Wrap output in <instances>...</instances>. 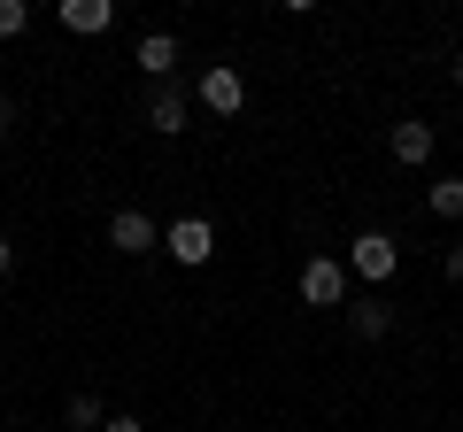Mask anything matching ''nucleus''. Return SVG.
I'll return each mask as SVG.
<instances>
[{"instance_id": "nucleus-1", "label": "nucleus", "mask_w": 463, "mask_h": 432, "mask_svg": "<svg viewBox=\"0 0 463 432\" xmlns=\"http://www.w3.org/2000/svg\"><path fill=\"white\" fill-rule=\"evenodd\" d=\"M109 248L116 255H155V248H163V232H155L147 209H116L109 216Z\"/></svg>"}, {"instance_id": "nucleus-2", "label": "nucleus", "mask_w": 463, "mask_h": 432, "mask_svg": "<svg viewBox=\"0 0 463 432\" xmlns=\"http://www.w3.org/2000/svg\"><path fill=\"white\" fill-rule=\"evenodd\" d=\"M301 301H309V309H340V301H347V270L332 263V255L301 263Z\"/></svg>"}, {"instance_id": "nucleus-3", "label": "nucleus", "mask_w": 463, "mask_h": 432, "mask_svg": "<svg viewBox=\"0 0 463 432\" xmlns=\"http://www.w3.org/2000/svg\"><path fill=\"white\" fill-rule=\"evenodd\" d=\"M163 248H170V263L201 270V263H209V255H216V232H209V224H201V216H178V224H170V239H163Z\"/></svg>"}, {"instance_id": "nucleus-4", "label": "nucleus", "mask_w": 463, "mask_h": 432, "mask_svg": "<svg viewBox=\"0 0 463 432\" xmlns=\"http://www.w3.org/2000/svg\"><path fill=\"white\" fill-rule=\"evenodd\" d=\"M201 108L240 117V108H248V78H240V70H201Z\"/></svg>"}, {"instance_id": "nucleus-5", "label": "nucleus", "mask_w": 463, "mask_h": 432, "mask_svg": "<svg viewBox=\"0 0 463 432\" xmlns=\"http://www.w3.org/2000/svg\"><path fill=\"white\" fill-rule=\"evenodd\" d=\"M394 263H402V255H394V239H386V232H364V239H355V278L386 286V278H394Z\"/></svg>"}, {"instance_id": "nucleus-6", "label": "nucleus", "mask_w": 463, "mask_h": 432, "mask_svg": "<svg viewBox=\"0 0 463 432\" xmlns=\"http://www.w3.org/2000/svg\"><path fill=\"white\" fill-rule=\"evenodd\" d=\"M147 124H155L163 139L185 132V93H178V85H155V93H147Z\"/></svg>"}, {"instance_id": "nucleus-7", "label": "nucleus", "mask_w": 463, "mask_h": 432, "mask_svg": "<svg viewBox=\"0 0 463 432\" xmlns=\"http://www.w3.org/2000/svg\"><path fill=\"white\" fill-rule=\"evenodd\" d=\"M386 147H394V163H410V170H425L432 163V124H394V139H386Z\"/></svg>"}, {"instance_id": "nucleus-8", "label": "nucleus", "mask_w": 463, "mask_h": 432, "mask_svg": "<svg viewBox=\"0 0 463 432\" xmlns=\"http://www.w3.org/2000/svg\"><path fill=\"white\" fill-rule=\"evenodd\" d=\"M62 23L78 39H93V32H109V23H116V0H62Z\"/></svg>"}, {"instance_id": "nucleus-9", "label": "nucleus", "mask_w": 463, "mask_h": 432, "mask_svg": "<svg viewBox=\"0 0 463 432\" xmlns=\"http://www.w3.org/2000/svg\"><path fill=\"white\" fill-rule=\"evenodd\" d=\"M139 70H147L155 85H170V70H178V39H170V32H147V39H139Z\"/></svg>"}, {"instance_id": "nucleus-10", "label": "nucleus", "mask_w": 463, "mask_h": 432, "mask_svg": "<svg viewBox=\"0 0 463 432\" xmlns=\"http://www.w3.org/2000/svg\"><path fill=\"white\" fill-rule=\"evenodd\" d=\"M394 333V309L386 301H355V340H386Z\"/></svg>"}, {"instance_id": "nucleus-11", "label": "nucleus", "mask_w": 463, "mask_h": 432, "mask_svg": "<svg viewBox=\"0 0 463 432\" xmlns=\"http://www.w3.org/2000/svg\"><path fill=\"white\" fill-rule=\"evenodd\" d=\"M432 216H463V178H432Z\"/></svg>"}, {"instance_id": "nucleus-12", "label": "nucleus", "mask_w": 463, "mask_h": 432, "mask_svg": "<svg viewBox=\"0 0 463 432\" xmlns=\"http://www.w3.org/2000/svg\"><path fill=\"white\" fill-rule=\"evenodd\" d=\"M62 417H70L78 432H93V425H100V401H93V394H70V409H62Z\"/></svg>"}, {"instance_id": "nucleus-13", "label": "nucleus", "mask_w": 463, "mask_h": 432, "mask_svg": "<svg viewBox=\"0 0 463 432\" xmlns=\"http://www.w3.org/2000/svg\"><path fill=\"white\" fill-rule=\"evenodd\" d=\"M24 23H32V8H24V0H0V39H16Z\"/></svg>"}, {"instance_id": "nucleus-14", "label": "nucleus", "mask_w": 463, "mask_h": 432, "mask_svg": "<svg viewBox=\"0 0 463 432\" xmlns=\"http://www.w3.org/2000/svg\"><path fill=\"white\" fill-rule=\"evenodd\" d=\"M100 432H147V425H139V417H109Z\"/></svg>"}, {"instance_id": "nucleus-15", "label": "nucleus", "mask_w": 463, "mask_h": 432, "mask_svg": "<svg viewBox=\"0 0 463 432\" xmlns=\"http://www.w3.org/2000/svg\"><path fill=\"white\" fill-rule=\"evenodd\" d=\"M440 270H448V278L463 286V248H448V263H440Z\"/></svg>"}, {"instance_id": "nucleus-16", "label": "nucleus", "mask_w": 463, "mask_h": 432, "mask_svg": "<svg viewBox=\"0 0 463 432\" xmlns=\"http://www.w3.org/2000/svg\"><path fill=\"white\" fill-rule=\"evenodd\" d=\"M8 263H16V248H8V239H0V270H8Z\"/></svg>"}, {"instance_id": "nucleus-17", "label": "nucleus", "mask_w": 463, "mask_h": 432, "mask_svg": "<svg viewBox=\"0 0 463 432\" xmlns=\"http://www.w3.org/2000/svg\"><path fill=\"white\" fill-rule=\"evenodd\" d=\"M456 93H463V62H456Z\"/></svg>"}]
</instances>
